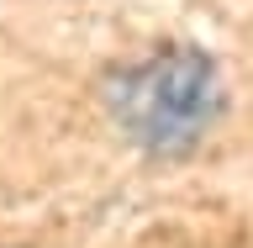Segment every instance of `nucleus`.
<instances>
[{
	"instance_id": "1",
	"label": "nucleus",
	"mask_w": 253,
	"mask_h": 248,
	"mask_svg": "<svg viewBox=\"0 0 253 248\" xmlns=\"http://www.w3.org/2000/svg\"><path fill=\"white\" fill-rule=\"evenodd\" d=\"M111 116L148 153H185L221 116V74L195 48H169L106 85Z\"/></svg>"
}]
</instances>
